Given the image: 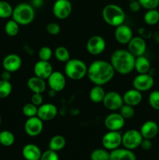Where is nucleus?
Instances as JSON below:
<instances>
[{
    "label": "nucleus",
    "instance_id": "1",
    "mask_svg": "<svg viewBox=\"0 0 159 160\" xmlns=\"http://www.w3.org/2000/svg\"><path fill=\"white\" fill-rule=\"evenodd\" d=\"M115 70L110 62L95 60L87 67V77L94 85H104L110 82L115 76Z\"/></svg>",
    "mask_w": 159,
    "mask_h": 160
},
{
    "label": "nucleus",
    "instance_id": "2",
    "mask_svg": "<svg viewBox=\"0 0 159 160\" xmlns=\"http://www.w3.org/2000/svg\"><path fill=\"white\" fill-rule=\"evenodd\" d=\"M135 59V56L127 49H117L111 55L109 62L115 72L121 75H127L134 70Z\"/></svg>",
    "mask_w": 159,
    "mask_h": 160
},
{
    "label": "nucleus",
    "instance_id": "3",
    "mask_svg": "<svg viewBox=\"0 0 159 160\" xmlns=\"http://www.w3.org/2000/svg\"><path fill=\"white\" fill-rule=\"evenodd\" d=\"M101 15L103 20L107 24L115 28L124 23L126 20V13L124 10L116 4L106 5L103 8Z\"/></svg>",
    "mask_w": 159,
    "mask_h": 160
},
{
    "label": "nucleus",
    "instance_id": "4",
    "mask_svg": "<svg viewBox=\"0 0 159 160\" xmlns=\"http://www.w3.org/2000/svg\"><path fill=\"white\" fill-rule=\"evenodd\" d=\"M12 17L20 26L29 25L35 17L34 8L29 3H20L13 8Z\"/></svg>",
    "mask_w": 159,
    "mask_h": 160
},
{
    "label": "nucleus",
    "instance_id": "5",
    "mask_svg": "<svg viewBox=\"0 0 159 160\" xmlns=\"http://www.w3.org/2000/svg\"><path fill=\"white\" fill-rule=\"evenodd\" d=\"M87 66L83 60L79 59H70L67 61L64 67L65 75L73 81H80L87 76Z\"/></svg>",
    "mask_w": 159,
    "mask_h": 160
},
{
    "label": "nucleus",
    "instance_id": "6",
    "mask_svg": "<svg viewBox=\"0 0 159 160\" xmlns=\"http://www.w3.org/2000/svg\"><path fill=\"white\" fill-rule=\"evenodd\" d=\"M142 140L143 137L140 131L135 129L128 130L122 135V145L123 148L132 151L140 147Z\"/></svg>",
    "mask_w": 159,
    "mask_h": 160
},
{
    "label": "nucleus",
    "instance_id": "7",
    "mask_svg": "<svg viewBox=\"0 0 159 160\" xmlns=\"http://www.w3.org/2000/svg\"><path fill=\"white\" fill-rule=\"evenodd\" d=\"M132 88L139 92H143L151 90L154 84V80L151 73H138L132 80Z\"/></svg>",
    "mask_w": 159,
    "mask_h": 160
},
{
    "label": "nucleus",
    "instance_id": "8",
    "mask_svg": "<svg viewBox=\"0 0 159 160\" xmlns=\"http://www.w3.org/2000/svg\"><path fill=\"white\" fill-rule=\"evenodd\" d=\"M122 135L123 134L119 131H108L101 139L103 148L110 152L119 148L122 145Z\"/></svg>",
    "mask_w": 159,
    "mask_h": 160
},
{
    "label": "nucleus",
    "instance_id": "9",
    "mask_svg": "<svg viewBox=\"0 0 159 160\" xmlns=\"http://www.w3.org/2000/svg\"><path fill=\"white\" fill-rule=\"evenodd\" d=\"M102 103L106 109L111 111L118 110L121 106L124 104L123 95L115 91L106 92Z\"/></svg>",
    "mask_w": 159,
    "mask_h": 160
},
{
    "label": "nucleus",
    "instance_id": "10",
    "mask_svg": "<svg viewBox=\"0 0 159 160\" xmlns=\"http://www.w3.org/2000/svg\"><path fill=\"white\" fill-rule=\"evenodd\" d=\"M73 9L70 0H56L52 6V12L59 20H65L70 16Z\"/></svg>",
    "mask_w": 159,
    "mask_h": 160
},
{
    "label": "nucleus",
    "instance_id": "11",
    "mask_svg": "<svg viewBox=\"0 0 159 160\" xmlns=\"http://www.w3.org/2000/svg\"><path fill=\"white\" fill-rule=\"evenodd\" d=\"M87 52L92 56L101 54L106 48V42L100 35H94L88 39L86 45Z\"/></svg>",
    "mask_w": 159,
    "mask_h": 160
},
{
    "label": "nucleus",
    "instance_id": "12",
    "mask_svg": "<svg viewBox=\"0 0 159 160\" xmlns=\"http://www.w3.org/2000/svg\"><path fill=\"white\" fill-rule=\"evenodd\" d=\"M43 120H41L37 116L27 118L24 124V131L26 134L30 137L38 136L43 131Z\"/></svg>",
    "mask_w": 159,
    "mask_h": 160
},
{
    "label": "nucleus",
    "instance_id": "13",
    "mask_svg": "<svg viewBox=\"0 0 159 160\" xmlns=\"http://www.w3.org/2000/svg\"><path fill=\"white\" fill-rule=\"evenodd\" d=\"M48 87L51 90L59 92L63 90L66 84L65 75L60 71H54L51 73L48 79Z\"/></svg>",
    "mask_w": 159,
    "mask_h": 160
},
{
    "label": "nucleus",
    "instance_id": "14",
    "mask_svg": "<svg viewBox=\"0 0 159 160\" xmlns=\"http://www.w3.org/2000/svg\"><path fill=\"white\" fill-rule=\"evenodd\" d=\"M126 120L120 115L119 112H113L107 116L104 119V126L108 131H119L125 126Z\"/></svg>",
    "mask_w": 159,
    "mask_h": 160
},
{
    "label": "nucleus",
    "instance_id": "15",
    "mask_svg": "<svg viewBox=\"0 0 159 160\" xmlns=\"http://www.w3.org/2000/svg\"><path fill=\"white\" fill-rule=\"evenodd\" d=\"M127 50L135 57L143 56L147 50V43L145 39L140 36L132 37L130 42L127 44Z\"/></svg>",
    "mask_w": 159,
    "mask_h": 160
},
{
    "label": "nucleus",
    "instance_id": "16",
    "mask_svg": "<svg viewBox=\"0 0 159 160\" xmlns=\"http://www.w3.org/2000/svg\"><path fill=\"white\" fill-rule=\"evenodd\" d=\"M58 109L52 103H43L37 108V117L43 121H49L56 117Z\"/></svg>",
    "mask_w": 159,
    "mask_h": 160
},
{
    "label": "nucleus",
    "instance_id": "17",
    "mask_svg": "<svg viewBox=\"0 0 159 160\" xmlns=\"http://www.w3.org/2000/svg\"><path fill=\"white\" fill-rule=\"evenodd\" d=\"M114 36L115 40L119 44L127 45L133 37V34L132 29L128 25L123 23L115 28Z\"/></svg>",
    "mask_w": 159,
    "mask_h": 160
},
{
    "label": "nucleus",
    "instance_id": "18",
    "mask_svg": "<svg viewBox=\"0 0 159 160\" xmlns=\"http://www.w3.org/2000/svg\"><path fill=\"white\" fill-rule=\"evenodd\" d=\"M22 66V59L19 55L11 53L5 56L2 60V67L5 70L13 73L20 69Z\"/></svg>",
    "mask_w": 159,
    "mask_h": 160
},
{
    "label": "nucleus",
    "instance_id": "19",
    "mask_svg": "<svg viewBox=\"0 0 159 160\" xmlns=\"http://www.w3.org/2000/svg\"><path fill=\"white\" fill-rule=\"evenodd\" d=\"M52 72V66L50 63L49 61H44L40 59L34 66V76L38 77L44 80L48 79Z\"/></svg>",
    "mask_w": 159,
    "mask_h": 160
},
{
    "label": "nucleus",
    "instance_id": "20",
    "mask_svg": "<svg viewBox=\"0 0 159 160\" xmlns=\"http://www.w3.org/2000/svg\"><path fill=\"white\" fill-rule=\"evenodd\" d=\"M140 132L143 138L152 140L158 134L159 127L157 123L154 120H147L141 125Z\"/></svg>",
    "mask_w": 159,
    "mask_h": 160
},
{
    "label": "nucleus",
    "instance_id": "21",
    "mask_svg": "<svg viewBox=\"0 0 159 160\" xmlns=\"http://www.w3.org/2000/svg\"><path fill=\"white\" fill-rule=\"evenodd\" d=\"M123 98L124 104L135 107L140 104L143 100V95L142 92L132 88V89H129L123 94Z\"/></svg>",
    "mask_w": 159,
    "mask_h": 160
},
{
    "label": "nucleus",
    "instance_id": "22",
    "mask_svg": "<svg viewBox=\"0 0 159 160\" xmlns=\"http://www.w3.org/2000/svg\"><path fill=\"white\" fill-rule=\"evenodd\" d=\"M109 160H137V156L132 150L118 148L110 152Z\"/></svg>",
    "mask_w": 159,
    "mask_h": 160
},
{
    "label": "nucleus",
    "instance_id": "23",
    "mask_svg": "<svg viewBox=\"0 0 159 160\" xmlns=\"http://www.w3.org/2000/svg\"><path fill=\"white\" fill-rule=\"evenodd\" d=\"M26 85L33 93L43 94L46 91L47 84L45 80L38 77L33 76L30 78L26 81Z\"/></svg>",
    "mask_w": 159,
    "mask_h": 160
},
{
    "label": "nucleus",
    "instance_id": "24",
    "mask_svg": "<svg viewBox=\"0 0 159 160\" xmlns=\"http://www.w3.org/2000/svg\"><path fill=\"white\" fill-rule=\"evenodd\" d=\"M41 154L40 148L34 144H26L22 149L23 157L26 160H40Z\"/></svg>",
    "mask_w": 159,
    "mask_h": 160
},
{
    "label": "nucleus",
    "instance_id": "25",
    "mask_svg": "<svg viewBox=\"0 0 159 160\" xmlns=\"http://www.w3.org/2000/svg\"><path fill=\"white\" fill-rule=\"evenodd\" d=\"M134 70L138 73H147L151 70V62L149 59L143 56H137L135 59Z\"/></svg>",
    "mask_w": 159,
    "mask_h": 160
},
{
    "label": "nucleus",
    "instance_id": "26",
    "mask_svg": "<svg viewBox=\"0 0 159 160\" xmlns=\"http://www.w3.org/2000/svg\"><path fill=\"white\" fill-rule=\"evenodd\" d=\"M105 93V91L102 86L94 85L89 92V98L94 103L102 102Z\"/></svg>",
    "mask_w": 159,
    "mask_h": 160
},
{
    "label": "nucleus",
    "instance_id": "27",
    "mask_svg": "<svg viewBox=\"0 0 159 160\" xmlns=\"http://www.w3.org/2000/svg\"><path fill=\"white\" fill-rule=\"evenodd\" d=\"M66 141L65 138L62 135H55L50 139L49 143H48V148L49 149L52 150L55 152H59L63 149L64 147L65 146Z\"/></svg>",
    "mask_w": 159,
    "mask_h": 160
},
{
    "label": "nucleus",
    "instance_id": "28",
    "mask_svg": "<svg viewBox=\"0 0 159 160\" xmlns=\"http://www.w3.org/2000/svg\"><path fill=\"white\" fill-rule=\"evenodd\" d=\"M143 21L148 26H154L159 22V11L157 9H149L143 16Z\"/></svg>",
    "mask_w": 159,
    "mask_h": 160
},
{
    "label": "nucleus",
    "instance_id": "29",
    "mask_svg": "<svg viewBox=\"0 0 159 160\" xmlns=\"http://www.w3.org/2000/svg\"><path fill=\"white\" fill-rule=\"evenodd\" d=\"M15 142V135L9 131L0 132V145L4 147H10Z\"/></svg>",
    "mask_w": 159,
    "mask_h": 160
},
{
    "label": "nucleus",
    "instance_id": "30",
    "mask_svg": "<svg viewBox=\"0 0 159 160\" xmlns=\"http://www.w3.org/2000/svg\"><path fill=\"white\" fill-rule=\"evenodd\" d=\"M55 56L56 59L61 62H66L70 59V53L68 48L64 46H59L55 50Z\"/></svg>",
    "mask_w": 159,
    "mask_h": 160
},
{
    "label": "nucleus",
    "instance_id": "31",
    "mask_svg": "<svg viewBox=\"0 0 159 160\" xmlns=\"http://www.w3.org/2000/svg\"><path fill=\"white\" fill-rule=\"evenodd\" d=\"M4 29L5 32L8 36L14 37V36L18 34L19 31H20V25L13 19H12V20H9L6 22Z\"/></svg>",
    "mask_w": 159,
    "mask_h": 160
},
{
    "label": "nucleus",
    "instance_id": "32",
    "mask_svg": "<svg viewBox=\"0 0 159 160\" xmlns=\"http://www.w3.org/2000/svg\"><path fill=\"white\" fill-rule=\"evenodd\" d=\"M110 152L103 148H96L90 153V160H109Z\"/></svg>",
    "mask_w": 159,
    "mask_h": 160
},
{
    "label": "nucleus",
    "instance_id": "33",
    "mask_svg": "<svg viewBox=\"0 0 159 160\" xmlns=\"http://www.w3.org/2000/svg\"><path fill=\"white\" fill-rule=\"evenodd\" d=\"M13 8L6 1H0V18L7 19L12 17Z\"/></svg>",
    "mask_w": 159,
    "mask_h": 160
},
{
    "label": "nucleus",
    "instance_id": "34",
    "mask_svg": "<svg viewBox=\"0 0 159 160\" xmlns=\"http://www.w3.org/2000/svg\"><path fill=\"white\" fill-rule=\"evenodd\" d=\"M12 86L10 81L0 80V98H6L11 94Z\"/></svg>",
    "mask_w": 159,
    "mask_h": 160
},
{
    "label": "nucleus",
    "instance_id": "35",
    "mask_svg": "<svg viewBox=\"0 0 159 160\" xmlns=\"http://www.w3.org/2000/svg\"><path fill=\"white\" fill-rule=\"evenodd\" d=\"M119 113L125 120H129V119H132L135 115V110H134L133 106H129V105L123 104L121 106L119 109Z\"/></svg>",
    "mask_w": 159,
    "mask_h": 160
},
{
    "label": "nucleus",
    "instance_id": "36",
    "mask_svg": "<svg viewBox=\"0 0 159 160\" xmlns=\"http://www.w3.org/2000/svg\"><path fill=\"white\" fill-rule=\"evenodd\" d=\"M148 102L150 106L155 110H159V91H152L148 96Z\"/></svg>",
    "mask_w": 159,
    "mask_h": 160
},
{
    "label": "nucleus",
    "instance_id": "37",
    "mask_svg": "<svg viewBox=\"0 0 159 160\" xmlns=\"http://www.w3.org/2000/svg\"><path fill=\"white\" fill-rule=\"evenodd\" d=\"M37 106H34V104H32L31 102L26 103L24 106H23V109H22V112L23 114L27 118L29 117H33L37 116Z\"/></svg>",
    "mask_w": 159,
    "mask_h": 160
},
{
    "label": "nucleus",
    "instance_id": "38",
    "mask_svg": "<svg viewBox=\"0 0 159 160\" xmlns=\"http://www.w3.org/2000/svg\"><path fill=\"white\" fill-rule=\"evenodd\" d=\"M53 52L51 48L48 46H43L39 49L38 57L41 60L49 61L52 57Z\"/></svg>",
    "mask_w": 159,
    "mask_h": 160
},
{
    "label": "nucleus",
    "instance_id": "39",
    "mask_svg": "<svg viewBox=\"0 0 159 160\" xmlns=\"http://www.w3.org/2000/svg\"><path fill=\"white\" fill-rule=\"evenodd\" d=\"M138 1L141 5V7L147 10L157 9L159 6V0H138Z\"/></svg>",
    "mask_w": 159,
    "mask_h": 160
},
{
    "label": "nucleus",
    "instance_id": "40",
    "mask_svg": "<svg viewBox=\"0 0 159 160\" xmlns=\"http://www.w3.org/2000/svg\"><path fill=\"white\" fill-rule=\"evenodd\" d=\"M40 160H59V157L57 152L52 151L48 148V150L42 152Z\"/></svg>",
    "mask_w": 159,
    "mask_h": 160
},
{
    "label": "nucleus",
    "instance_id": "41",
    "mask_svg": "<svg viewBox=\"0 0 159 160\" xmlns=\"http://www.w3.org/2000/svg\"><path fill=\"white\" fill-rule=\"evenodd\" d=\"M46 31L51 35H57L61 31V28L59 23L51 22L46 26Z\"/></svg>",
    "mask_w": 159,
    "mask_h": 160
},
{
    "label": "nucleus",
    "instance_id": "42",
    "mask_svg": "<svg viewBox=\"0 0 159 160\" xmlns=\"http://www.w3.org/2000/svg\"><path fill=\"white\" fill-rule=\"evenodd\" d=\"M44 98L42 96V94L41 93H33L32 96L31 98V102L36 106H40L41 105L43 104Z\"/></svg>",
    "mask_w": 159,
    "mask_h": 160
},
{
    "label": "nucleus",
    "instance_id": "43",
    "mask_svg": "<svg viewBox=\"0 0 159 160\" xmlns=\"http://www.w3.org/2000/svg\"><path fill=\"white\" fill-rule=\"evenodd\" d=\"M141 8V5L139 2L138 0H134V1H131L130 2H129V9L131 12H137L140 10Z\"/></svg>",
    "mask_w": 159,
    "mask_h": 160
},
{
    "label": "nucleus",
    "instance_id": "44",
    "mask_svg": "<svg viewBox=\"0 0 159 160\" xmlns=\"http://www.w3.org/2000/svg\"><path fill=\"white\" fill-rule=\"evenodd\" d=\"M153 146L152 142H151V139H147V138H143L141 143H140V147L143 150L145 151H148V150L151 149Z\"/></svg>",
    "mask_w": 159,
    "mask_h": 160
},
{
    "label": "nucleus",
    "instance_id": "45",
    "mask_svg": "<svg viewBox=\"0 0 159 160\" xmlns=\"http://www.w3.org/2000/svg\"><path fill=\"white\" fill-rule=\"evenodd\" d=\"M138 33L140 34V37H142L143 38H152V32L150 31L149 30L147 29L144 28H140L138 30Z\"/></svg>",
    "mask_w": 159,
    "mask_h": 160
},
{
    "label": "nucleus",
    "instance_id": "46",
    "mask_svg": "<svg viewBox=\"0 0 159 160\" xmlns=\"http://www.w3.org/2000/svg\"><path fill=\"white\" fill-rule=\"evenodd\" d=\"M11 73L10 72L7 71V70H5L1 74V79L4 80V81H9L11 79Z\"/></svg>",
    "mask_w": 159,
    "mask_h": 160
},
{
    "label": "nucleus",
    "instance_id": "47",
    "mask_svg": "<svg viewBox=\"0 0 159 160\" xmlns=\"http://www.w3.org/2000/svg\"><path fill=\"white\" fill-rule=\"evenodd\" d=\"M31 5H32L34 8H39L43 5V0H32Z\"/></svg>",
    "mask_w": 159,
    "mask_h": 160
},
{
    "label": "nucleus",
    "instance_id": "48",
    "mask_svg": "<svg viewBox=\"0 0 159 160\" xmlns=\"http://www.w3.org/2000/svg\"><path fill=\"white\" fill-rule=\"evenodd\" d=\"M152 38L157 43H159V32H155L152 34Z\"/></svg>",
    "mask_w": 159,
    "mask_h": 160
},
{
    "label": "nucleus",
    "instance_id": "49",
    "mask_svg": "<svg viewBox=\"0 0 159 160\" xmlns=\"http://www.w3.org/2000/svg\"><path fill=\"white\" fill-rule=\"evenodd\" d=\"M1 123H2V119H1V117H0V125H1Z\"/></svg>",
    "mask_w": 159,
    "mask_h": 160
},
{
    "label": "nucleus",
    "instance_id": "50",
    "mask_svg": "<svg viewBox=\"0 0 159 160\" xmlns=\"http://www.w3.org/2000/svg\"><path fill=\"white\" fill-rule=\"evenodd\" d=\"M128 1H129V2H131V1H134V0H128Z\"/></svg>",
    "mask_w": 159,
    "mask_h": 160
},
{
    "label": "nucleus",
    "instance_id": "51",
    "mask_svg": "<svg viewBox=\"0 0 159 160\" xmlns=\"http://www.w3.org/2000/svg\"></svg>",
    "mask_w": 159,
    "mask_h": 160
}]
</instances>
